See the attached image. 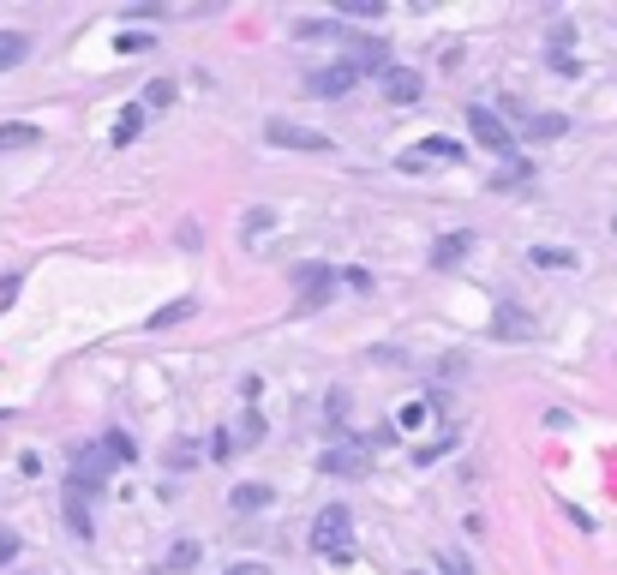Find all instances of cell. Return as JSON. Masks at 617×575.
Instances as JSON below:
<instances>
[{
  "mask_svg": "<svg viewBox=\"0 0 617 575\" xmlns=\"http://www.w3.org/2000/svg\"><path fill=\"white\" fill-rule=\"evenodd\" d=\"M354 516H348V504L336 498V504H324L318 516H312V552H324L330 564H348L354 558Z\"/></svg>",
  "mask_w": 617,
  "mask_h": 575,
  "instance_id": "cell-1",
  "label": "cell"
},
{
  "mask_svg": "<svg viewBox=\"0 0 617 575\" xmlns=\"http://www.w3.org/2000/svg\"><path fill=\"white\" fill-rule=\"evenodd\" d=\"M384 60H336V66H324V72H312L306 78V90L312 96H348V90H360V78L366 72H378Z\"/></svg>",
  "mask_w": 617,
  "mask_h": 575,
  "instance_id": "cell-2",
  "label": "cell"
},
{
  "mask_svg": "<svg viewBox=\"0 0 617 575\" xmlns=\"http://www.w3.org/2000/svg\"><path fill=\"white\" fill-rule=\"evenodd\" d=\"M468 132H474V144H480V150H492V156L516 162V138H510V126H504V114H492L486 102H474V108H468Z\"/></svg>",
  "mask_w": 617,
  "mask_h": 575,
  "instance_id": "cell-3",
  "label": "cell"
},
{
  "mask_svg": "<svg viewBox=\"0 0 617 575\" xmlns=\"http://www.w3.org/2000/svg\"><path fill=\"white\" fill-rule=\"evenodd\" d=\"M264 138H270L276 150H312V156H330V150H336V144H330V132L300 126V120H270V126H264Z\"/></svg>",
  "mask_w": 617,
  "mask_h": 575,
  "instance_id": "cell-4",
  "label": "cell"
},
{
  "mask_svg": "<svg viewBox=\"0 0 617 575\" xmlns=\"http://www.w3.org/2000/svg\"><path fill=\"white\" fill-rule=\"evenodd\" d=\"M336 270L330 264H300L294 270V294H300V312H324L330 306V294H336Z\"/></svg>",
  "mask_w": 617,
  "mask_h": 575,
  "instance_id": "cell-5",
  "label": "cell"
},
{
  "mask_svg": "<svg viewBox=\"0 0 617 575\" xmlns=\"http://www.w3.org/2000/svg\"><path fill=\"white\" fill-rule=\"evenodd\" d=\"M540 318H528L516 300H492V342H534Z\"/></svg>",
  "mask_w": 617,
  "mask_h": 575,
  "instance_id": "cell-6",
  "label": "cell"
},
{
  "mask_svg": "<svg viewBox=\"0 0 617 575\" xmlns=\"http://www.w3.org/2000/svg\"><path fill=\"white\" fill-rule=\"evenodd\" d=\"M102 480H108V450L96 444V450H84V456L72 462V486H66V492L90 498V492H102Z\"/></svg>",
  "mask_w": 617,
  "mask_h": 575,
  "instance_id": "cell-7",
  "label": "cell"
},
{
  "mask_svg": "<svg viewBox=\"0 0 617 575\" xmlns=\"http://www.w3.org/2000/svg\"><path fill=\"white\" fill-rule=\"evenodd\" d=\"M366 462H372V450H366L360 438H348V444H336V450H324V456H318V468H324V474H366Z\"/></svg>",
  "mask_w": 617,
  "mask_h": 575,
  "instance_id": "cell-8",
  "label": "cell"
},
{
  "mask_svg": "<svg viewBox=\"0 0 617 575\" xmlns=\"http://www.w3.org/2000/svg\"><path fill=\"white\" fill-rule=\"evenodd\" d=\"M468 252H474V228H456V234H444V240L432 246V270H456Z\"/></svg>",
  "mask_w": 617,
  "mask_h": 575,
  "instance_id": "cell-9",
  "label": "cell"
},
{
  "mask_svg": "<svg viewBox=\"0 0 617 575\" xmlns=\"http://www.w3.org/2000/svg\"><path fill=\"white\" fill-rule=\"evenodd\" d=\"M420 90H426L420 72H408V66H384V96H390V102L408 108V102H420Z\"/></svg>",
  "mask_w": 617,
  "mask_h": 575,
  "instance_id": "cell-10",
  "label": "cell"
},
{
  "mask_svg": "<svg viewBox=\"0 0 617 575\" xmlns=\"http://www.w3.org/2000/svg\"><path fill=\"white\" fill-rule=\"evenodd\" d=\"M516 126H522L528 138H564V132H570L564 114H516Z\"/></svg>",
  "mask_w": 617,
  "mask_h": 575,
  "instance_id": "cell-11",
  "label": "cell"
},
{
  "mask_svg": "<svg viewBox=\"0 0 617 575\" xmlns=\"http://www.w3.org/2000/svg\"><path fill=\"white\" fill-rule=\"evenodd\" d=\"M408 162H462V144L456 138H426V144H414Z\"/></svg>",
  "mask_w": 617,
  "mask_h": 575,
  "instance_id": "cell-12",
  "label": "cell"
},
{
  "mask_svg": "<svg viewBox=\"0 0 617 575\" xmlns=\"http://www.w3.org/2000/svg\"><path fill=\"white\" fill-rule=\"evenodd\" d=\"M30 144H42V132H36L30 120H6V126H0V156H6V150H30Z\"/></svg>",
  "mask_w": 617,
  "mask_h": 575,
  "instance_id": "cell-13",
  "label": "cell"
},
{
  "mask_svg": "<svg viewBox=\"0 0 617 575\" xmlns=\"http://www.w3.org/2000/svg\"><path fill=\"white\" fill-rule=\"evenodd\" d=\"M24 54H30V36L24 30H0V72H12Z\"/></svg>",
  "mask_w": 617,
  "mask_h": 575,
  "instance_id": "cell-14",
  "label": "cell"
},
{
  "mask_svg": "<svg viewBox=\"0 0 617 575\" xmlns=\"http://www.w3.org/2000/svg\"><path fill=\"white\" fill-rule=\"evenodd\" d=\"M198 312V300H174V306H162V312H150V330H174V324H186Z\"/></svg>",
  "mask_w": 617,
  "mask_h": 575,
  "instance_id": "cell-15",
  "label": "cell"
},
{
  "mask_svg": "<svg viewBox=\"0 0 617 575\" xmlns=\"http://www.w3.org/2000/svg\"><path fill=\"white\" fill-rule=\"evenodd\" d=\"M138 126H144V102L120 114V126H114V144H132V138H138Z\"/></svg>",
  "mask_w": 617,
  "mask_h": 575,
  "instance_id": "cell-16",
  "label": "cell"
},
{
  "mask_svg": "<svg viewBox=\"0 0 617 575\" xmlns=\"http://www.w3.org/2000/svg\"><path fill=\"white\" fill-rule=\"evenodd\" d=\"M528 258H534V264H546V270H570V264H576V258H570L564 246H534Z\"/></svg>",
  "mask_w": 617,
  "mask_h": 575,
  "instance_id": "cell-17",
  "label": "cell"
},
{
  "mask_svg": "<svg viewBox=\"0 0 617 575\" xmlns=\"http://www.w3.org/2000/svg\"><path fill=\"white\" fill-rule=\"evenodd\" d=\"M270 504V486H234V510H264Z\"/></svg>",
  "mask_w": 617,
  "mask_h": 575,
  "instance_id": "cell-18",
  "label": "cell"
},
{
  "mask_svg": "<svg viewBox=\"0 0 617 575\" xmlns=\"http://www.w3.org/2000/svg\"><path fill=\"white\" fill-rule=\"evenodd\" d=\"M66 522H72L78 540H90V516H84V498H78V492H66Z\"/></svg>",
  "mask_w": 617,
  "mask_h": 575,
  "instance_id": "cell-19",
  "label": "cell"
},
{
  "mask_svg": "<svg viewBox=\"0 0 617 575\" xmlns=\"http://www.w3.org/2000/svg\"><path fill=\"white\" fill-rule=\"evenodd\" d=\"M336 12H348V18H378V12H390L384 0H342Z\"/></svg>",
  "mask_w": 617,
  "mask_h": 575,
  "instance_id": "cell-20",
  "label": "cell"
},
{
  "mask_svg": "<svg viewBox=\"0 0 617 575\" xmlns=\"http://www.w3.org/2000/svg\"><path fill=\"white\" fill-rule=\"evenodd\" d=\"M102 450H108V456H114V462H132V456H138V450H132V438H126V432H108V438H102Z\"/></svg>",
  "mask_w": 617,
  "mask_h": 575,
  "instance_id": "cell-21",
  "label": "cell"
},
{
  "mask_svg": "<svg viewBox=\"0 0 617 575\" xmlns=\"http://www.w3.org/2000/svg\"><path fill=\"white\" fill-rule=\"evenodd\" d=\"M198 564V540H180L174 552H168V570H192Z\"/></svg>",
  "mask_w": 617,
  "mask_h": 575,
  "instance_id": "cell-22",
  "label": "cell"
},
{
  "mask_svg": "<svg viewBox=\"0 0 617 575\" xmlns=\"http://www.w3.org/2000/svg\"><path fill=\"white\" fill-rule=\"evenodd\" d=\"M234 432H240V438H246V444H258V438H264V420H258V414H252V408H246V414H240V426H234Z\"/></svg>",
  "mask_w": 617,
  "mask_h": 575,
  "instance_id": "cell-23",
  "label": "cell"
},
{
  "mask_svg": "<svg viewBox=\"0 0 617 575\" xmlns=\"http://www.w3.org/2000/svg\"><path fill=\"white\" fill-rule=\"evenodd\" d=\"M438 575H474V570H468L462 552H444V558H438Z\"/></svg>",
  "mask_w": 617,
  "mask_h": 575,
  "instance_id": "cell-24",
  "label": "cell"
},
{
  "mask_svg": "<svg viewBox=\"0 0 617 575\" xmlns=\"http://www.w3.org/2000/svg\"><path fill=\"white\" fill-rule=\"evenodd\" d=\"M162 102H174V84H150L144 90V108H162Z\"/></svg>",
  "mask_w": 617,
  "mask_h": 575,
  "instance_id": "cell-25",
  "label": "cell"
},
{
  "mask_svg": "<svg viewBox=\"0 0 617 575\" xmlns=\"http://www.w3.org/2000/svg\"><path fill=\"white\" fill-rule=\"evenodd\" d=\"M210 456L228 462V456H234V432H216V438H210Z\"/></svg>",
  "mask_w": 617,
  "mask_h": 575,
  "instance_id": "cell-26",
  "label": "cell"
},
{
  "mask_svg": "<svg viewBox=\"0 0 617 575\" xmlns=\"http://www.w3.org/2000/svg\"><path fill=\"white\" fill-rule=\"evenodd\" d=\"M12 558H18V540H12V534H6V528H0V570H6V564H12Z\"/></svg>",
  "mask_w": 617,
  "mask_h": 575,
  "instance_id": "cell-27",
  "label": "cell"
},
{
  "mask_svg": "<svg viewBox=\"0 0 617 575\" xmlns=\"http://www.w3.org/2000/svg\"><path fill=\"white\" fill-rule=\"evenodd\" d=\"M228 575H270L264 564H228Z\"/></svg>",
  "mask_w": 617,
  "mask_h": 575,
  "instance_id": "cell-28",
  "label": "cell"
},
{
  "mask_svg": "<svg viewBox=\"0 0 617 575\" xmlns=\"http://www.w3.org/2000/svg\"><path fill=\"white\" fill-rule=\"evenodd\" d=\"M612 228H617V216H612Z\"/></svg>",
  "mask_w": 617,
  "mask_h": 575,
  "instance_id": "cell-29",
  "label": "cell"
}]
</instances>
